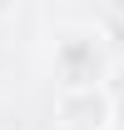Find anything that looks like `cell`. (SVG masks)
Instances as JSON below:
<instances>
[{
    "label": "cell",
    "instance_id": "obj_3",
    "mask_svg": "<svg viewBox=\"0 0 124 130\" xmlns=\"http://www.w3.org/2000/svg\"><path fill=\"white\" fill-rule=\"evenodd\" d=\"M109 105H114V115H124V65L114 70V80H109Z\"/></svg>",
    "mask_w": 124,
    "mask_h": 130
},
{
    "label": "cell",
    "instance_id": "obj_2",
    "mask_svg": "<svg viewBox=\"0 0 124 130\" xmlns=\"http://www.w3.org/2000/svg\"><path fill=\"white\" fill-rule=\"evenodd\" d=\"M60 110H65V115H75V120H70L75 130H99V125H104V115L114 110V105H109L104 95H94V90H70Z\"/></svg>",
    "mask_w": 124,
    "mask_h": 130
},
{
    "label": "cell",
    "instance_id": "obj_1",
    "mask_svg": "<svg viewBox=\"0 0 124 130\" xmlns=\"http://www.w3.org/2000/svg\"><path fill=\"white\" fill-rule=\"evenodd\" d=\"M55 70H60V80L70 85V90H94L99 70H104V60H99V45H94V35H84V30H70L60 45H55Z\"/></svg>",
    "mask_w": 124,
    "mask_h": 130
}]
</instances>
